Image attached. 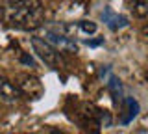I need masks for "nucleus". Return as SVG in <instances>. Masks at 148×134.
<instances>
[{"instance_id": "obj_1", "label": "nucleus", "mask_w": 148, "mask_h": 134, "mask_svg": "<svg viewBox=\"0 0 148 134\" xmlns=\"http://www.w3.org/2000/svg\"><path fill=\"white\" fill-rule=\"evenodd\" d=\"M0 17L11 26L34 30L43 22L39 0H4L0 4Z\"/></svg>"}, {"instance_id": "obj_2", "label": "nucleus", "mask_w": 148, "mask_h": 134, "mask_svg": "<svg viewBox=\"0 0 148 134\" xmlns=\"http://www.w3.org/2000/svg\"><path fill=\"white\" fill-rule=\"evenodd\" d=\"M32 47H34V52H35L41 60H43L46 65L58 69V65H59V52H58V50H56L46 39L32 37Z\"/></svg>"}, {"instance_id": "obj_3", "label": "nucleus", "mask_w": 148, "mask_h": 134, "mask_svg": "<svg viewBox=\"0 0 148 134\" xmlns=\"http://www.w3.org/2000/svg\"><path fill=\"white\" fill-rule=\"evenodd\" d=\"M21 95H26L28 99H39L43 95V84L39 82V78L30 76V75H21L17 78V84Z\"/></svg>"}, {"instance_id": "obj_4", "label": "nucleus", "mask_w": 148, "mask_h": 134, "mask_svg": "<svg viewBox=\"0 0 148 134\" xmlns=\"http://www.w3.org/2000/svg\"><path fill=\"white\" fill-rule=\"evenodd\" d=\"M46 41H48L50 45L56 49V50H63V52H78V45L74 43V41L69 37V35H63L59 34L58 30H46Z\"/></svg>"}, {"instance_id": "obj_5", "label": "nucleus", "mask_w": 148, "mask_h": 134, "mask_svg": "<svg viewBox=\"0 0 148 134\" xmlns=\"http://www.w3.org/2000/svg\"><path fill=\"white\" fill-rule=\"evenodd\" d=\"M18 97H21L18 87L11 80H8L6 76H0V101H4V103H15Z\"/></svg>"}, {"instance_id": "obj_6", "label": "nucleus", "mask_w": 148, "mask_h": 134, "mask_svg": "<svg viewBox=\"0 0 148 134\" xmlns=\"http://www.w3.org/2000/svg\"><path fill=\"white\" fill-rule=\"evenodd\" d=\"M102 17H104V22L109 26L111 30H119V28H122V26L128 24V19H126V17L115 13L113 10H109V8H106V10H104Z\"/></svg>"}, {"instance_id": "obj_7", "label": "nucleus", "mask_w": 148, "mask_h": 134, "mask_svg": "<svg viewBox=\"0 0 148 134\" xmlns=\"http://www.w3.org/2000/svg\"><path fill=\"white\" fill-rule=\"evenodd\" d=\"M124 104H126V110H124L126 114L120 117V121H122V123H130L139 114V103H137V101H133V99H126V103H124Z\"/></svg>"}, {"instance_id": "obj_8", "label": "nucleus", "mask_w": 148, "mask_h": 134, "mask_svg": "<svg viewBox=\"0 0 148 134\" xmlns=\"http://www.w3.org/2000/svg\"><path fill=\"white\" fill-rule=\"evenodd\" d=\"M132 11L139 19H145L148 15V0H132Z\"/></svg>"}, {"instance_id": "obj_9", "label": "nucleus", "mask_w": 148, "mask_h": 134, "mask_svg": "<svg viewBox=\"0 0 148 134\" xmlns=\"http://www.w3.org/2000/svg\"><path fill=\"white\" fill-rule=\"evenodd\" d=\"M108 87H109L111 95H113V101H115V103H119V101L122 99V86H120V80H119V78H115V76H111L109 82H108Z\"/></svg>"}, {"instance_id": "obj_10", "label": "nucleus", "mask_w": 148, "mask_h": 134, "mask_svg": "<svg viewBox=\"0 0 148 134\" xmlns=\"http://www.w3.org/2000/svg\"><path fill=\"white\" fill-rule=\"evenodd\" d=\"M80 30L85 32V34H95V32H96V24L92 21H82L80 22Z\"/></svg>"}, {"instance_id": "obj_11", "label": "nucleus", "mask_w": 148, "mask_h": 134, "mask_svg": "<svg viewBox=\"0 0 148 134\" xmlns=\"http://www.w3.org/2000/svg\"><path fill=\"white\" fill-rule=\"evenodd\" d=\"M22 62L26 63V65H32V67H35V63H34V60H32L30 56H22Z\"/></svg>"}, {"instance_id": "obj_12", "label": "nucleus", "mask_w": 148, "mask_h": 134, "mask_svg": "<svg viewBox=\"0 0 148 134\" xmlns=\"http://www.w3.org/2000/svg\"><path fill=\"white\" fill-rule=\"evenodd\" d=\"M50 134H65V132H61V131H52Z\"/></svg>"}]
</instances>
